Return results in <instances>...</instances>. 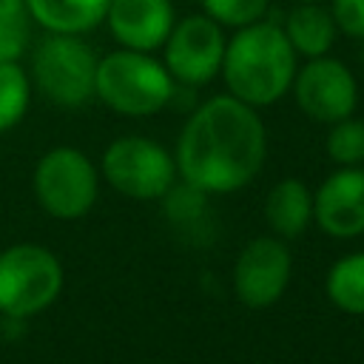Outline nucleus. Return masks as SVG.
<instances>
[{
	"mask_svg": "<svg viewBox=\"0 0 364 364\" xmlns=\"http://www.w3.org/2000/svg\"><path fill=\"white\" fill-rule=\"evenodd\" d=\"M225 31L222 26L202 14H188L173 23L165 48V68L173 77V82L182 85H205L222 71L225 57Z\"/></svg>",
	"mask_w": 364,
	"mask_h": 364,
	"instance_id": "6e6552de",
	"label": "nucleus"
},
{
	"mask_svg": "<svg viewBox=\"0 0 364 364\" xmlns=\"http://www.w3.org/2000/svg\"><path fill=\"white\" fill-rule=\"evenodd\" d=\"M330 14L341 34L364 40V0H330Z\"/></svg>",
	"mask_w": 364,
	"mask_h": 364,
	"instance_id": "412c9836",
	"label": "nucleus"
},
{
	"mask_svg": "<svg viewBox=\"0 0 364 364\" xmlns=\"http://www.w3.org/2000/svg\"><path fill=\"white\" fill-rule=\"evenodd\" d=\"M31 185L46 213L54 219H80L97 202L100 173L82 151L57 145L40 156Z\"/></svg>",
	"mask_w": 364,
	"mask_h": 364,
	"instance_id": "423d86ee",
	"label": "nucleus"
},
{
	"mask_svg": "<svg viewBox=\"0 0 364 364\" xmlns=\"http://www.w3.org/2000/svg\"><path fill=\"white\" fill-rule=\"evenodd\" d=\"M293 259L282 239L256 236L250 239L233 267V290L247 307H270L282 299L290 284Z\"/></svg>",
	"mask_w": 364,
	"mask_h": 364,
	"instance_id": "9d476101",
	"label": "nucleus"
},
{
	"mask_svg": "<svg viewBox=\"0 0 364 364\" xmlns=\"http://www.w3.org/2000/svg\"><path fill=\"white\" fill-rule=\"evenodd\" d=\"M31 77L48 102L80 108L94 97L97 54L80 34L48 31L34 46Z\"/></svg>",
	"mask_w": 364,
	"mask_h": 364,
	"instance_id": "39448f33",
	"label": "nucleus"
},
{
	"mask_svg": "<svg viewBox=\"0 0 364 364\" xmlns=\"http://www.w3.org/2000/svg\"><path fill=\"white\" fill-rule=\"evenodd\" d=\"M31 80L17 60L0 63V134L11 131L28 111Z\"/></svg>",
	"mask_w": 364,
	"mask_h": 364,
	"instance_id": "f3484780",
	"label": "nucleus"
},
{
	"mask_svg": "<svg viewBox=\"0 0 364 364\" xmlns=\"http://www.w3.org/2000/svg\"><path fill=\"white\" fill-rule=\"evenodd\" d=\"M299 3H321V0H299Z\"/></svg>",
	"mask_w": 364,
	"mask_h": 364,
	"instance_id": "5701e85b",
	"label": "nucleus"
},
{
	"mask_svg": "<svg viewBox=\"0 0 364 364\" xmlns=\"http://www.w3.org/2000/svg\"><path fill=\"white\" fill-rule=\"evenodd\" d=\"M264 219L276 236L282 239L299 236L313 219V193L296 176L276 182L264 199Z\"/></svg>",
	"mask_w": 364,
	"mask_h": 364,
	"instance_id": "2eb2a0df",
	"label": "nucleus"
},
{
	"mask_svg": "<svg viewBox=\"0 0 364 364\" xmlns=\"http://www.w3.org/2000/svg\"><path fill=\"white\" fill-rule=\"evenodd\" d=\"M330 301L353 316H364V253L341 256L324 282Z\"/></svg>",
	"mask_w": 364,
	"mask_h": 364,
	"instance_id": "dca6fc26",
	"label": "nucleus"
},
{
	"mask_svg": "<svg viewBox=\"0 0 364 364\" xmlns=\"http://www.w3.org/2000/svg\"><path fill=\"white\" fill-rule=\"evenodd\" d=\"M316 225L336 236L353 239L364 233V168L350 165L330 173L313 193Z\"/></svg>",
	"mask_w": 364,
	"mask_h": 364,
	"instance_id": "9b49d317",
	"label": "nucleus"
},
{
	"mask_svg": "<svg viewBox=\"0 0 364 364\" xmlns=\"http://www.w3.org/2000/svg\"><path fill=\"white\" fill-rule=\"evenodd\" d=\"M284 37L290 40L293 51L299 57H321V54H330L333 43H336V23H333V14L330 9H324L321 3H299L287 11L284 23Z\"/></svg>",
	"mask_w": 364,
	"mask_h": 364,
	"instance_id": "4468645a",
	"label": "nucleus"
},
{
	"mask_svg": "<svg viewBox=\"0 0 364 364\" xmlns=\"http://www.w3.org/2000/svg\"><path fill=\"white\" fill-rule=\"evenodd\" d=\"M296 57L299 54L279 23L256 20L236 28V34L225 43L219 74L228 85V94L253 108H264L290 91L299 68Z\"/></svg>",
	"mask_w": 364,
	"mask_h": 364,
	"instance_id": "f03ea898",
	"label": "nucleus"
},
{
	"mask_svg": "<svg viewBox=\"0 0 364 364\" xmlns=\"http://www.w3.org/2000/svg\"><path fill=\"white\" fill-rule=\"evenodd\" d=\"M324 148H327V156L341 168L361 165L364 162V119H355L350 114L333 122Z\"/></svg>",
	"mask_w": 364,
	"mask_h": 364,
	"instance_id": "6ab92c4d",
	"label": "nucleus"
},
{
	"mask_svg": "<svg viewBox=\"0 0 364 364\" xmlns=\"http://www.w3.org/2000/svg\"><path fill=\"white\" fill-rule=\"evenodd\" d=\"M0 336H3V313H0Z\"/></svg>",
	"mask_w": 364,
	"mask_h": 364,
	"instance_id": "4be33fe9",
	"label": "nucleus"
},
{
	"mask_svg": "<svg viewBox=\"0 0 364 364\" xmlns=\"http://www.w3.org/2000/svg\"><path fill=\"white\" fill-rule=\"evenodd\" d=\"M293 97L301 114L316 122H338L358 105V85L353 71L336 57H310L293 77Z\"/></svg>",
	"mask_w": 364,
	"mask_h": 364,
	"instance_id": "1a4fd4ad",
	"label": "nucleus"
},
{
	"mask_svg": "<svg viewBox=\"0 0 364 364\" xmlns=\"http://www.w3.org/2000/svg\"><path fill=\"white\" fill-rule=\"evenodd\" d=\"M267 154V131L253 105L233 94L202 102L176 139V171L202 193H233L256 179Z\"/></svg>",
	"mask_w": 364,
	"mask_h": 364,
	"instance_id": "f257e3e1",
	"label": "nucleus"
},
{
	"mask_svg": "<svg viewBox=\"0 0 364 364\" xmlns=\"http://www.w3.org/2000/svg\"><path fill=\"white\" fill-rule=\"evenodd\" d=\"M176 11L171 0H111L105 11V26L122 48L154 51L162 48Z\"/></svg>",
	"mask_w": 364,
	"mask_h": 364,
	"instance_id": "f8f14e48",
	"label": "nucleus"
},
{
	"mask_svg": "<svg viewBox=\"0 0 364 364\" xmlns=\"http://www.w3.org/2000/svg\"><path fill=\"white\" fill-rule=\"evenodd\" d=\"M111 0H26L31 20L54 34H85L105 23Z\"/></svg>",
	"mask_w": 364,
	"mask_h": 364,
	"instance_id": "ddd939ff",
	"label": "nucleus"
},
{
	"mask_svg": "<svg viewBox=\"0 0 364 364\" xmlns=\"http://www.w3.org/2000/svg\"><path fill=\"white\" fill-rule=\"evenodd\" d=\"M105 182L131 199H159L173 188V156L148 136H119L102 154Z\"/></svg>",
	"mask_w": 364,
	"mask_h": 364,
	"instance_id": "0eeeda50",
	"label": "nucleus"
},
{
	"mask_svg": "<svg viewBox=\"0 0 364 364\" xmlns=\"http://www.w3.org/2000/svg\"><path fill=\"white\" fill-rule=\"evenodd\" d=\"M199 3L208 17L230 28H242L256 20H264L267 6H270V0H199Z\"/></svg>",
	"mask_w": 364,
	"mask_h": 364,
	"instance_id": "aec40b11",
	"label": "nucleus"
},
{
	"mask_svg": "<svg viewBox=\"0 0 364 364\" xmlns=\"http://www.w3.org/2000/svg\"><path fill=\"white\" fill-rule=\"evenodd\" d=\"M31 14L26 0H0V63L20 60L31 40Z\"/></svg>",
	"mask_w": 364,
	"mask_h": 364,
	"instance_id": "a211bd4d",
	"label": "nucleus"
},
{
	"mask_svg": "<svg viewBox=\"0 0 364 364\" xmlns=\"http://www.w3.org/2000/svg\"><path fill=\"white\" fill-rule=\"evenodd\" d=\"M63 290L60 259L34 242L11 245L0 253V313L28 318L57 301Z\"/></svg>",
	"mask_w": 364,
	"mask_h": 364,
	"instance_id": "20e7f679",
	"label": "nucleus"
},
{
	"mask_svg": "<svg viewBox=\"0 0 364 364\" xmlns=\"http://www.w3.org/2000/svg\"><path fill=\"white\" fill-rule=\"evenodd\" d=\"M94 97L122 117H151L173 97V77L151 51L119 48L97 60Z\"/></svg>",
	"mask_w": 364,
	"mask_h": 364,
	"instance_id": "7ed1b4c3",
	"label": "nucleus"
}]
</instances>
